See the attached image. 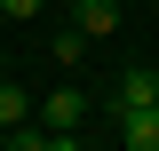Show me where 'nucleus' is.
<instances>
[{"instance_id":"1","label":"nucleus","mask_w":159,"mask_h":151,"mask_svg":"<svg viewBox=\"0 0 159 151\" xmlns=\"http://www.w3.org/2000/svg\"><path fill=\"white\" fill-rule=\"evenodd\" d=\"M143 103H159V72L151 64H127L111 80V112H143Z\"/></svg>"},{"instance_id":"2","label":"nucleus","mask_w":159,"mask_h":151,"mask_svg":"<svg viewBox=\"0 0 159 151\" xmlns=\"http://www.w3.org/2000/svg\"><path fill=\"white\" fill-rule=\"evenodd\" d=\"M119 119V151H159V103H143V112H111Z\"/></svg>"},{"instance_id":"3","label":"nucleus","mask_w":159,"mask_h":151,"mask_svg":"<svg viewBox=\"0 0 159 151\" xmlns=\"http://www.w3.org/2000/svg\"><path fill=\"white\" fill-rule=\"evenodd\" d=\"M40 119L80 135V119H88V95H80V88H48V95H40Z\"/></svg>"},{"instance_id":"4","label":"nucleus","mask_w":159,"mask_h":151,"mask_svg":"<svg viewBox=\"0 0 159 151\" xmlns=\"http://www.w3.org/2000/svg\"><path fill=\"white\" fill-rule=\"evenodd\" d=\"M72 24H80L88 40H111V32H119V0H72Z\"/></svg>"},{"instance_id":"5","label":"nucleus","mask_w":159,"mask_h":151,"mask_svg":"<svg viewBox=\"0 0 159 151\" xmlns=\"http://www.w3.org/2000/svg\"><path fill=\"white\" fill-rule=\"evenodd\" d=\"M48 56H56L64 72H80V56H88V32H80V24H64V32H48Z\"/></svg>"},{"instance_id":"6","label":"nucleus","mask_w":159,"mask_h":151,"mask_svg":"<svg viewBox=\"0 0 159 151\" xmlns=\"http://www.w3.org/2000/svg\"><path fill=\"white\" fill-rule=\"evenodd\" d=\"M24 119H32V95H24V88H8V80H0V127L16 135Z\"/></svg>"},{"instance_id":"7","label":"nucleus","mask_w":159,"mask_h":151,"mask_svg":"<svg viewBox=\"0 0 159 151\" xmlns=\"http://www.w3.org/2000/svg\"><path fill=\"white\" fill-rule=\"evenodd\" d=\"M40 8H48V0H0V16H16V24H32Z\"/></svg>"}]
</instances>
